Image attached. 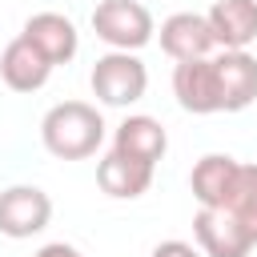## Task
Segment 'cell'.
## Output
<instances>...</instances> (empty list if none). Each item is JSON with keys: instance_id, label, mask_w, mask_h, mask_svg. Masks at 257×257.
Returning a JSON list of instances; mask_svg holds the SVG:
<instances>
[{"instance_id": "cell-5", "label": "cell", "mask_w": 257, "mask_h": 257, "mask_svg": "<svg viewBox=\"0 0 257 257\" xmlns=\"http://www.w3.org/2000/svg\"><path fill=\"white\" fill-rule=\"evenodd\" d=\"M173 96H177V104L185 112H197V116L221 112V84H217L213 56H205V60H181L173 68Z\"/></svg>"}, {"instance_id": "cell-1", "label": "cell", "mask_w": 257, "mask_h": 257, "mask_svg": "<svg viewBox=\"0 0 257 257\" xmlns=\"http://www.w3.org/2000/svg\"><path fill=\"white\" fill-rule=\"evenodd\" d=\"M40 141L56 161H84L104 141V116L88 100H60L44 112Z\"/></svg>"}, {"instance_id": "cell-6", "label": "cell", "mask_w": 257, "mask_h": 257, "mask_svg": "<svg viewBox=\"0 0 257 257\" xmlns=\"http://www.w3.org/2000/svg\"><path fill=\"white\" fill-rule=\"evenodd\" d=\"M193 237L205 257H249V249H253V237L229 209H197Z\"/></svg>"}, {"instance_id": "cell-12", "label": "cell", "mask_w": 257, "mask_h": 257, "mask_svg": "<svg viewBox=\"0 0 257 257\" xmlns=\"http://www.w3.org/2000/svg\"><path fill=\"white\" fill-rule=\"evenodd\" d=\"M20 36L32 40V44L52 60V68H56V64H68V60L76 56V48H80V32H76V24H72L64 12H36V16H28Z\"/></svg>"}, {"instance_id": "cell-3", "label": "cell", "mask_w": 257, "mask_h": 257, "mask_svg": "<svg viewBox=\"0 0 257 257\" xmlns=\"http://www.w3.org/2000/svg\"><path fill=\"white\" fill-rule=\"evenodd\" d=\"M88 84H92V96H96L100 104L128 108V104H137V100L145 96V88H149V68L141 64L137 52H104V56H96V64H92Z\"/></svg>"}, {"instance_id": "cell-8", "label": "cell", "mask_w": 257, "mask_h": 257, "mask_svg": "<svg viewBox=\"0 0 257 257\" xmlns=\"http://www.w3.org/2000/svg\"><path fill=\"white\" fill-rule=\"evenodd\" d=\"M217 84H221V112H241L257 100V56L249 48L241 52H217Z\"/></svg>"}, {"instance_id": "cell-17", "label": "cell", "mask_w": 257, "mask_h": 257, "mask_svg": "<svg viewBox=\"0 0 257 257\" xmlns=\"http://www.w3.org/2000/svg\"><path fill=\"white\" fill-rule=\"evenodd\" d=\"M32 257H84L76 245H64V241H48V245H40Z\"/></svg>"}, {"instance_id": "cell-14", "label": "cell", "mask_w": 257, "mask_h": 257, "mask_svg": "<svg viewBox=\"0 0 257 257\" xmlns=\"http://www.w3.org/2000/svg\"><path fill=\"white\" fill-rule=\"evenodd\" d=\"M96 185H100L108 197H116V201H137V197L149 193V185H153V165L133 161V157H124V153L112 149V153L96 165Z\"/></svg>"}, {"instance_id": "cell-4", "label": "cell", "mask_w": 257, "mask_h": 257, "mask_svg": "<svg viewBox=\"0 0 257 257\" xmlns=\"http://www.w3.org/2000/svg\"><path fill=\"white\" fill-rule=\"evenodd\" d=\"M52 221V197L36 185H8L0 193V233L12 241L36 237Z\"/></svg>"}, {"instance_id": "cell-16", "label": "cell", "mask_w": 257, "mask_h": 257, "mask_svg": "<svg viewBox=\"0 0 257 257\" xmlns=\"http://www.w3.org/2000/svg\"><path fill=\"white\" fill-rule=\"evenodd\" d=\"M149 257H201V253H197L189 241H161Z\"/></svg>"}, {"instance_id": "cell-2", "label": "cell", "mask_w": 257, "mask_h": 257, "mask_svg": "<svg viewBox=\"0 0 257 257\" xmlns=\"http://www.w3.org/2000/svg\"><path fill=\"white\" fill-rule=\"evenodd\" d=\"M92 32L112 52H137L153 40L157 24H153V12L141 0H100L92 8Z\"/></svg>"}, {"instance_id": "cell-15", "label": "cell", "mask_w": 257, "mask_h": 257, "mask_svg": "<svg viewBox=\"0 0 257 257\" xmlns=\"http://www.w3.org/2000/svg\"><path fill=\"white\" fill-rule=\"evenodd\" d=\"M225 209L245 225V233H249L253 245H257V165H241L237 185H233V197H229Z\"/></svg>"}, {"instance_id": "cell-7", "label": "cell", "mask_w": 257, "mask_h": 257, "mask_svg": "<svg viewBox=\"0 0 257 257\" xmlns=\"http://www.w3.org/2000/svg\"><path fill=\"white\" fill-rule=\"evenodd\" d=\"M213 48H217V40L201 12H173L169 20H161V52L173 56L177 64L205 60V56H213Z\"/></svg>"}, {"instance_id": "cell-9", "label": "cell", "mask_w": 257, "mask_h": 257, "mask_svg": "<svg viewBox=\"0 0 257 257\" xmlns=\"http://www.w3.org/2000/svg\"><path fill=\"white\" fill-rule=\"evenodd\" d=\"M205 20L221 52H241L257 40V0H217Z\"/></svg>"}, {"instance_id": "cell-11", "label": "cell", "mask_w": 257, "mask_h": 257, "mask_svg": "<svg viewBox=\"0 0 257 257\" xmlns=\"http://www.w3.org/2000/svg\"><path fill=\"white\" fill-rule=\"evenodd\" d=\"M237 173H241V161H233L229 153H209L193 165V177H189V189L197 197L201 209H225L229 197H233V185H237Z\"/></svg>"}, {"instance_id": "cell-10", "label": "cell", "mask_w": 257, "mask_h": 257, "mask_svg": "<svg viewBox=\"0 0 257 257\" xmlns=\"http://www.w3.org/2000/svg\"><path fill=\"white\" fill-rule=\"evenodd\" d=\"M0 76H4V84H8L12 92H36V88L48 84L52 60H48L32 40L16 36V40H8L4 52H0Z\"/></svg>"}, {"instance_id": "cell-13", "label": "cell", "mask_w": 257, "mask_h": 257, "mask_svg": "<svg viewBox=\"0 0 257 257\" xmlns=\"http://www.w3.org/2000/svg\"><path fill=\"white\" fill-rule=\"evenodd\" d=\"M112 149L124 153V157H133V161H145V165L157 169V161H161L165 149H169V133H165V124H161L157 116L137 112V116H124V120L116 124V133H112Z\"/></svg>"}]
</instances>
